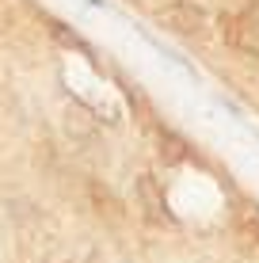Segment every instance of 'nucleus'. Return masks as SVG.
<instances>
[{"label": "nucleus", "instance_id": "2", "mask_svg": "<svg viewBox=\"0 0 259 263\" xmlns=\"http://www.w3.org/2000/svg\"><path fill=\"white\" fill-rule=\"evenodd\" d=\"M233 46L248 58H259V12H248L240 15L236 27H233Z\"/></svg>", "mask_w": 259, "mask_h": 263}, {"label": "nucleus", "instance_id": "1", "mask_svg": "<svg viewBox=\"0 0 259 263\" xmlns=\"http://www.w3.org/2000/svg\"><path fill=\"white\" fill-rule=\"evenodd\" d=\"M156 23L180 39H206L210 34V12L194 0H172L156 12Z\"/></svg>", "mask_w": 259, "mask_h": 263}, {"label": "nucleus", "instance_id": "3", "mask_svg": "<svg viewBox=\"0 0 259 263\" xmlns=\"http://www.w3.org/2000/svg\"><path fill=\"white\" fill-rule=\"evenodd\" d=\"M137 195H141V202H145V210L153 214L156 221H164V195H160V187H156L153 176H141L137 179Z\"/></svg>", "mask_w": 259, "mask_h": 263}, {"label": "nucleus", "instance_id": "4", "mask_svg": "<svg viewBox=\"0 0 259 263\" xmlns=\"http://www.w3.org/2000/svg\"><path fill=\"white\" fill-rule=\"evenodd\" d=\"M252 4H259V0H252Z\"/></svg>", "mask_w": 259, "mask_h": 263}]
</instances>
